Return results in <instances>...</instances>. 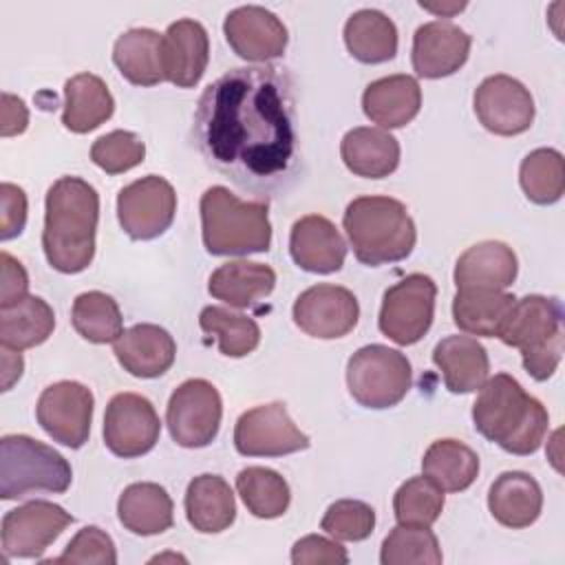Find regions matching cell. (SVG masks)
I'll use <instances>...</instances> for the list:
<instances>
[{
    "label": "cell",
    "mask_w": 565,
    "mask_h": 565,
    "mask_svg": "<svg viewBox=\"0 0 565 565\" xmlns=\"http://www.w3.org/2000/svg\"><path fill=\"white\" fill-rule=\"evenodd\" d=\"M475 428L510 455H532L541 448L550 415L508 373L488 377L472 404Z\"/></svg>",
    "instance_id": "cell-3"
},
{
    "label": "cell",
    "mask_w": 565,
    "mask_h": 565,
    "mask_svg": "<svg viewBox=\"0 0 565 565\" xmlns=\"http://www.w3.org/2000/svg\"><path fill=\"white\" fill-rule=\"evenodd\" d=\"M113 62L135 86H157L166 82L163 35L152 29H128L113 46Z\"/></svg>",
    "instance_id": "cell-32"
},
{
    "label": "cell",
    "mask_w": 565,
    "mask_h": 565,
    "mask_svg": "<svg viewBox=\"0 0 565 565\" xmlns=\"http://www.w3.org/2000/svg\"><path fill=\"white\" fill-rule=\"evenodd\" d=\"M516 271L519 260L510 245L501 241H481L457 258L452 278L457 289H508L516 280Z\"/></svg>",
    "instance_id": "cell-25"
},
{
    "label": "cell",
    "mask_w": 565,
    "mask_h": 565,
    "mask_svg": "<svg viewBox=\"0 0 565 565\" xmlns=\"http://www.w3.org/2000/svg\"><path fill=\"white\" fill-rule=\"evenodd\" d=\"M210 62V38L201 22L181 18L163 33L166 82L177 88H192L201 82Z\"/></svg>",
    "instance_id": "cell-21"
},
{
    "label": "cell",
    "mask_w": 565,
    "mask_h": 565,
    "mask_svg": "<svg viewBox=\"0 0 565 565\" xmlns=\"http://www.w3.org/2000/svg\"><path fill=\"white\" fill-rule=\"evenodd\" d=\"M289 254L305 271L333 274L344 265L347 243L327 216L307 214L291 225Z\"/></svg>",
    "instance_id": "cell-20"
},
{
    "label": "cell",
    "mask_w": 565,
    "mask_h": 565,
    "mask_svg": "<svg viewBox=\"0 0 565 565\" xmlns=\"http://www.w3.org/2000/svg\"><path fill=\"white\" fill-rule=\"evenodd\" d=\"M0 271H2V282H0V309L11 307L26 298L29 294V276L26 269L22 267L20 260H15L11 254L0 252Z\"/></svg>",
    "instance_id": "cell-48"
},
{
    "label": "cell",
    "mask_w": 565,
    "mask_h": 565,
    "mask_svg": "<svg viewBox=\"0 0 565 565\" xmlns=\"http://www.w3.org/2000/svg\"><path fill=\"white\" fill-rule=\"evenodd\" d=\"M291 563L294 565H347L349 554L335 541L320 534L302 536L291 547Z\"/></svg>",
    "instance_id": "cell-46"
},
{
    "label": "cell",
    "mask_w": 565,
    "mask_h": 565,
    "mask_svg": "<svg viewBox=\"0 0 565 565\" xmlns=\"http://www.w3.org/2000/svg\"><path fill=\"white\" fill-rule=\"evenodd\" d=\"M413 384L408 358L386 344H366L347 362V386L364 408H391L399 404Z\"/></svg>",
    "instance_id": "cell-8"
},
{
    "label": "cell",
    "mask_w": 565,
    "mask_h": 565,
    "mask_svg": "<svg viewBox=\"0 0 565 565\" xmlns=\"http://www.w3.org/2000/svg\"><path fill=\"white\" fill-rule=\"evenodd\" d=\"M422 472L444 492H461L479 475V455L459 439H437L424 452Z\"/></svg>",
    "instance_id": "cell-36"
},
{
    "label": "cell",
    "mask_w": 565,
    "mask_h": 565,
    "mask_svg": "<svg viewBox=\"0 0 565 565\" xmlns=\"http://www.w3.org/2000/svg\"><path fill=\"white\" fill-rule=\"evenodd\" d=\"M73 523V516L51 501H26L2 519V552L9 558H40L49 545Z\"/></svg>",
    "instance_id": "cell-15"
},
{
    "label": "cell",
    "mask_w": 565,
    "mask_h": 565,
    "mask_svg": "<svg viewBox=\"0 0 565 565\" xmlns=\"http://www.w3.org/2000/svg\"><path fill=\"white\" fill-rule=\"evenodd\" d=\"M344 44L362 64H382L397 53V26L377 9H360L344 24Z\"/></svg>",
    "instance_id": "cell-34"
},
{
    "label": "cell",
    "mask_w": 565,
    "mask_h": 565,
    "mask_svg": "<svg viewBox=\"0 0 565 565\" xmlns=\"http://www.w3.org/2000/svg\"><path fill=\"white\" fill-rule=\"evenodd\" d=\"M276 287V271L254 260H230L216 267L207 280L212 298L234 309H247L267 298Z\"/></svg>",
    "instance_id": "cell-29"
},
{
    "label": "cell",
    "mask_w": 565,
    "mask_h": 565,
    "mask_svg": "<svg viewBox=\"0 0 565 565\" xmlns=\"http://www.w3.org/2000/svg\"><path fill=\"white\" fill-rule=\"evenodd\" d=\"M441 561V547L430 527L397 525L382 541V565H439Z\"/></svg>",
    "instance_id": "cell-41"
},
{
    "label": "cell",
    "mask_w": 565,
    "mask_h": 565,
    "mask_svg": "<svg viewBox=\"0 0 565 565\" xmlns=\"http://www.w3.org/2000/svg\"><path fill=\"white\" fill-rule=\"evenodd\" d=\"M161 435V422L152 402L139 393H117L104 413V444L121 459L150 452Z\"/></svg>",
    "instance_id": "cell-14"
},
{
    "label": "cell",
    "mask_w": 565,
    "mask_h": 565,
    "mask_svg": "<svg viewBox=\"0 0 565 565\" xmlns=\"http://www.w3.org/2000/svg\"><path fill=\"white\" fill-rule=\"evenodd\" d=\"M201 236L212 256H245L271 247L267 201H241L223 185L201 194Z\"/></svg>",
    "instance_id": "cell-5"
},
{
    "label": "cell",
    "mask_w": 565,
    "mask_h": 565,
    "mask_svg": "<svg viewBox=\"0 0 565 565\" xmlns=\"http://www.w3.org/2000/svg\"><path fill=\"white\" fill-rule=\"evenodd\" d=\"M119 523L137 536H154L172 527L174 505L168 490L152 481L124 488L117 501Z\"/></svg>",
    "instance_id": "cell-28"
},
{
    "label": "cell",
    "mask_w": 565,
    "mask_h": 565,
    "mask_svg": "<svg viewBox=\"0 0 565 565\" xmlns=\"http://www.w3.org/2000/svg\"><path fill=\"white\" fill-rule=\"evenodd\" d=\"M51 563H97V565H115L117 550L113 539L97 525L82 527L64 547V552Z\"/></svg>",
    "instance_id": "cell-45"
},
{
    "label": "cell",
    "mask_w": 565,
    "mask_h": 565,
    "mask_svg": "<svg viewBox=\"0 0 565 565\" xmlns=\"http://www.w3.org/2000/svg\"><path fill=\"white\" fill-rule=\"evenodd\" d=\"M93 406L95 397L88 386L73 380H62L40 393L35 417L53 441L75 450L88 441Z\"/></svg>",
    "instance_id": "cell-13"
},
{
    "label": "cell",
    "mask_w": 565,
    "mask_h": 565,
    "mask_svg": "<svg viewBox=\"0 0 565 565\" xmlns=\"http://www.w3.org/2000/svg\"><path fill=\"white\" fill-rule=\"evenodd\" d=\"M340 157L355 177L384 179L399 166V141L384 128L358 126L342 137Z\"/></svg>",
    "instance_id": "cell-27"
},
{
    "label": "cell",
    "mask_w": 565,
    "mask_h": 565,
    "mask_svg": "<svg viewBox=\"0 0 565 565\" xmlns=\"http://www.w3.org/2000/svg\"><path fill=\"white\" fill-rule=\"evenodd\" d=\"M199 327L203 333L216 335L218 351L227 358H245L260 344V327L227 307H205L199 313Z\"/></svg>",
    "instance_id": "cell-40"
},
{
    "label": "cell",
    "mask_w": 565,
    "mask_h": 565,
    "mask_svg": "<svg viewBox=\"0 0 565 565\" xmlns=\"http://www.w3.org/2000/svg\"><path fill=\"white\" fill-rule=\"evenodd\" d=\"M115 113V99L106 82L93 73H77L64 84L62 124L66 130L84 135L99 128Z\"/></svg>",
    "instance_id": "cell-31"
},
{
    "label": "cell",
    "mask_w": 565,
    "mask_h": 565,
    "mask_svg": "<svg viewBox=\"0 0 565 565\" xmlns=\"http://www.w3.org/2000/svg\"><path fill=\"white\" fill-rule=\"evenodd\" d=\"M99 194L79 177H60L46 192L42 249L60 274L84 271L95 256Z\"/></svg>",
    "instance_id": "cell-2"
},
{
    "label": "cell",
    "mask_w": 565,
    "mask_h": 565,
    "mask_svg": "<svg viewBox=\"0 0 565 565\" xmlns=\"http://www.w3.org/2000/svg\"><path fill=\"white\" fill-rule=\"evenodd\" d=\"M437 285L426 274H408L384 291L377 327L399 347L419 342L435 318Z\"/></svg>",
    "instance_id": "cell-9"
},
{
    "label": "cell",
    "mask_w": 565,
    "mask_h": 565,
    "mask_svg": "<svg viewBox=\"0 0 565 565\" xmlns=\"http://www.w3.org/2000/svg\"><path fill=\"white\" fill-rule=\"evenodd\" d=\"M188 523L203 534H218L236 519V501L230 483L218 475H199L185 490Z\"/></svg>",
    "instance_id": "cell-30"
},
{
    "label": "cell",
    "mask_w": 565,
    "mask_h": 565,
    "mask_svg": "<svg viewBox=\"0 0 565 565\" xmlns=\"http://www.w3.org/2000/svg\"><path fill=\"white\" fill-rule=\"evenodd\" d=\"M177 192L159 174L141 177L117 194V218L132 241H152L174 221Z\"/></svg>",
    "instance_id": "cell-11"
},
{
    "label": "cell",
    "mask_w": 565,
    "mask_h": 565,
    "mask_svg": "<svg viewBox=\"0 0 565 565\" xmlns=\"http://www.w3.org/2000/svg\"><path fill=\"white\" fill-rule=\"evenodd\" d=\"M71 463L51 446L29 435L0 439V497L15 501L35 492L62 494L71 488Z\"/></svg>",
    "instance_id": "cell-7"
},
{
    "label": "cell",
    "mask_w": 565,
    "mask_h": 565,
    "mask_svg": "<svg viewBox=\"0 0 565 565\" xmlns=\"http://www.w3.org/2000/svg\"><path fill=\"white\" fill-rule=\"evenodd\" d=\"M470 35L448 20H433L417 26L413 35V71L426 79L457 73L470 55Z\"/></svg>",
    "instance_id": "cell-19"
},
{
    "label": "cell",
    "mask_w": 565,
    "mask_h": 565,
    "mask_svg": "<svg viewBox=\"0 0 565 565\" xmlns=\"http://www.w3.org/2000/svg\"><path fill=\"white\" fill-rule=\"evenodd\" d=\"M291 316L296 327L307 335L335 340L353 331L360 318V305L347 287L320 282L296 298Z\"/></svg>",
    "instance_id": "cell-17"
},
{
    "label": "cell",
    "mask_w": 565,
    "mask_h": 565,
    "mask_svg": "<svg viewBox=\"0 0 565 565\" xmlns=\"http://www.w3.org/2000/svg\"><path fill=\"white\" fill-rule=\"evenodd\" d=\"M26 194L15 183L0 185V241H11L22 234L26 225Z\"/></svg>",
    "instance_id": "cell-47"
},
{
    "label": "cell",
    "mask_w": 565,
    "mask_h": 565,
    "mask_svg": "<svg viewBox=\"0 0 565 565\" xmlns=\"http://www.w3.org/2000/svg\"><path fill=\"white\" fill-rule=\"evenodd\" d=\"M0 360H2V391H11V386L22 377V371H24L22 353L2 347Z\"/></svg>",
    "instance_id": "cell-50"
},
{
    "label": "cell",
    "mask_w": 565,
    "mask_h": 565,
    "mask_svg": "<svg viewBox=\"0 0 565 565\" xmlns=\"http://www.w3.org/2000/svg\"><path fill=\"white\" fill-rule=\"evenodd\" d=\"M26 126H29V108L24 106V102L11 93H2L0 135L15 137V135H22Z\"/></svg>",
    "instance_id": "cell-49"
},
{
    "label": "cell",
    "mask_w": 565,
    "mask_h": 565,
    "mask_svg": "<svg viewBox=\"0 0 565 565\" xmlns=\"http://www.w3.org/2000/svg\"><path fill=\"white\" fill-rule=\"evenodd\" d=\"M422 108V88L413 75H388L371 82L362 93L364 115L380 128H402Z\"/></svg>",
    "instance_id": "cell-23"
},
{
    "label": "cell",
    "mask_w": 565,
    "mask_h": 565,
    "mask_svg": "<svg viewBox=\"0 0 565 565\" xmlns=\"http://www.w3.org/2000/svg\"><path fill=\"white\" fill-rule=\"evenodd\" d=\"M344 232L360 263L380 267L411 256L417 230L406 205L393 196H358L342 216Z\"/></svg>",
    "instance_id": "cell-4"
},
{
    "label": "cell",
    "mask_w": 565,
    "mask_h": 565,
    "mask_svg": "<svg viewBox=\"0 0 565 565\" xmlns=\"http://www.w3.org/2000/svg\"><path fill=\"white\" fill-rule=\"evenodd\" d=\"M419 7L426 9V11H430V13H435V15L450 18V15L459 13V11L466 7V2H459V4H428V2H419Z\"/></svg>",
    "instance_id": "cell-51"
},
{
    "label": "cell",
    "mask_w": 565,
    "mask_h": 565,
    "mask_svg": "<svg viewBox=\"0 0 565 565\" xmlns=\"http://www.w3.org/2000/svg\"><path fill=\"white\" fill-rule=\"evenodd\" d=\"M479 124L499 137H514L525 132L534 121L532 93L510 75L486 77L472 97Z\"/></svg>",
    "instance_id": "cell-16"
},
{
    "label": "cell",
    "mask_w": 565,
    "mask_h": 565,
    "mask_svg": "<svg viewBox=\"0 0 565 565\" xmlns=\"http://www.w3.org/2000/svg\"><path fill=\"white\" fill-rule=\"evenodd\" d=\"M223 33L238 57L256 64H267L269 60L280 57L289 42L282 20L256 4L230 11L223 22Z\"/></svg>",
    "instance_id": "cell-18"
},
{
    "label": "cell",
    "mask_w": 565,
    "mask_h": 565,
    "mask_svg": "<svg viewBox=\"0 0 565 565\" xmlns=\"http://www.w3.org/2000/svg\"><path fill=\"white\" fill-rule=\"evenodd\" d=\"M488 508L494 521L505 527H530L543 510V492L539 481L521 470L501 472L488 492Z\"/></svg>",
    "instance_id": "cell-26"
},
{
    "label": "cell",
    "mask_w": 565,
    "mask_h": 565,
    "mask_svg": "<svg viewBox=\"0 0 565 565\" xmlns=\"http://www.w3.org/2000/svg\"><path fill=\"white\" fill-rule=\"evenodd\" d=\"M236 490L245 508L258 519H278L291 503V490L285 477L263 466L243 468L236 475Z\"/></svg>",
    "instance_id": "cell-37"
},
{
    "label": "cell",
    "mask_w": 565,
    "mask_h": 565,
    "mask_svg": "<svg viewBox=\"0 0 565 565\" xmlns=\"http://www.w3.org/2000/svg\"><path fill=\"white\" fill-rule=\"evenodd\" d=\"M55 313L40 296H26L11 307L0 309V347L24 351L51 338Z\"/></svg>",
    "instance_id": "cell-35"
},
{
    "label": "cell",
    "mask_w": 565,
    "mask_h": 565,
    "mask_svg": "<svg viewBox=\"0 0 565 565\" xmlns=\"http://www.w3.org/2000/svg\"><path fill=\"white\" fill-rule=\"evenodd\" d=\"M113 353L124 371L141 380H152L174 364L177 342L163 327L141 322L126 329L113 342Z\"/></svg>",
    "instance_id": "cell-22"
},
{
    "label": "cell",
    "mask_w": 565,
    "mask_h": 565,
    "mask_svg": "<svg viewBox=\"0 0 565 565\" xmlns=\"http://www.w3.org/2000/svg\"><path fill=\"white\" fill-rule=\"evenodd\" d=\"M296 84L285 66H236L199 97L192 124L205 163L243 192L278 196L300 177Z\"/></svg>",
    "instance_id": "cell-1"
},
{
    "label": "cell",
    "mask_w": 565,
    "mask_h": 565,
    "mask_svg": "<svg viewBox=\"0 0 565 565\" xmlns=\"http://www.w3.org/2000/svg\"><path fill=\"white\" fill-rule=\"evenodd\" d=\"M503 344L521 351L523 369L545 382L563 358V309L556 298L530 294L516 298L499 335Z\"/></svg>",
    "instance_id": "cell-6"
},
{
    "label": "cell",
    "mask_w": 565,
    "mask_h": 565,
    "mask_svg": "<svg viewBox=\"0 0 565 565\" xmlns=\"http://www.w3.org/2000/svg\"><path fill=\"white\" fill-rule=\"evenodd\" d=\"M71 322L75 331L93 342L108 344L124 333V318L113 296L104 291H84L73 300Z\"/></svg>",
    "instance_id": "cell-38"
},
{
    "label": "cell",
    "mask_w": 565,
    "mask_h": 565,
    "mask_svg": "<svg viewBox=\"0 0 565 565\" xmlns=\"http://www.w3.org/2000/svg\"><path fill=\"white\" fill-rule=\"evenodd\" d=\"M309 437L294 424L282 402L245 411L234 426V448L243 457H282L309 448Z\"/></svg>",
    "instance_id": "cell-12"
},
{
    "label": "cell",
    "mask_w": 565,
    "mask_h": 565,
    "mask_svg": "<svg viewBox=\"0 0 565 565\" xmlns=\"http://www.w3.org/2000/svg\"><path fill=\"white\" fill-rule=\"evenodd\" d=\"M514 300L516 298L505 289H457L452 298V320L468 335L497 338Z\"/></svg>",
    "instance_id": "cell-33"
},
{
    "label": "cell",
    "mask_w": 565,
    "mask_h": 565,
    "mask_svg": "<svg viewBox=\"0 0 565 565\" xmlns=\"http://www.w3.org/2000/svg\"><path fill=\"white\" fill-rule=\"evenodd\" d=\"M433 362L450 393H475L490 375L488 351L472 335H446L435 344Z\"/></svg>",
    "instance_id": "cell-24"
},
{
    "label": "cell",
    "mask_w": 565,
    "mask_h": 565,
    "mask_svg": "<svg viewBox=\"0 0 565 565\" xmlns=\"http://www.w3.org/2000/svg\"><path fill=\"white\" fill-rule=\"evenodd\" d=\"M523 194L536 205H552L565 192V159L554 148L532 150L519 168Z\"/></svg>",
    "instance_id": "cell-39"
},
{
    "label": "cell",
    "mask_w": 565,
    "mask_h": 565,
    "mask_svg": "<svg viewBox=\"0 0 565 565\" xmlns=\"http://www.w3.org/2000/svg\"><path fill=\"white\" fill-rule=\"evenodd\" d=\"M444 510V490L428 477L406 479L395 497L393 512L399 525H419L430 527Z\"/></svg>",
    "instance_id": "cell-42"
},
{
    "label": "cell",
    "mask_w": 565,
    "mask_h": 565,
    "mask_svg": "<svg viewBox=\"0 0 565 565\" xmlns=\"http://www.w3.org/2000/svg\"><path fill=\"white\" fill-rule=\"evenodd\" d=\"M146 157V143L130 130H113L90 146V159L106 174H121L139 166Z\"/></svg>",
    "instance_id": "cell-43"
},
{
    "label": "cell",
    "mask_w": 565,
    "mask_h": 565,
    "mask_svg": "<svg viewBox=\"0 0 565 565\" xmlns=\"http://www.w3.org/2000/svg\"><path fill=\"white\" fill-rule=\"evenodd\" d=\"M320 527L335 541H364L375 530V510L358 499H340L327 508Z\"/></svg>",
    "instance_id": "cell-44"
},
{
    "label": "cell",
    "mask_w": 565,
    "mask_h": 565,
    "mask_svg": "<svg viewBox=\"0 0 565 565\" xmlns=\"http://www.w3.org/2000/svg\"><path fill=\"white\" fill-rule=\"evenodd\" d=\"M223 402L207 380H185L174 388L166 408V424L174 444L183 448L210 446L221 428Z\"/></svg>",
    "instance_id": "cell-10"
}]
</instances>
